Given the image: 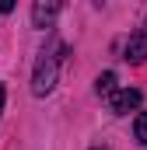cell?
I'll return each mask as SVG.
<instances>
[{
  "label": "cell",
  "mask_w": 147,
  "mask_h": 150,
  "mask_svg": "<svg viewBox=\"0 0 147 150\" xmlns=\"http://www.w3.org/2000/svg\"><path fill=\"white\" fill-rule=\"evenodd\" d=\"M126 59L130 63H144L147 59V21H144V28L126 42Z\"/></svg>",
  "instance_id": "277c9868"
},
{
  "label": "cell",
  "mask_w": 147,
  "mask_h": 150,
  "mask_svg": "<svg viewBox=\"0 0 147 150\" xmlns=\"http://www.w3.org/2000/svg\"><path fill=\"white\" fill-rule=\"evenodd\" d=\"M95 91H98V94H116V74H102L98 77V80H95Z\"/></svg>",
  "instance_id": "5b68a950"
},
{
  "label": "cell",
  "mask_w": 147,
  "mask_h": 150,
  "mask_svg": "<svg viewBox=\"0 0 147 150\" xmlns=\"http://www.w3.org/2000/svg\"><path fill=\"white\" fill-rule=\"evenodd\" d=\"M91 150H109V147H91Z\"/></svg>",
  "instance_id": "9c48e42d"
},
{
  "label": "cell",
  "mask_w": 147,
  "mask_h": 150,
  "mask_svg": "<svg viewBox=\"0 0 147 150\" xmlns=\"http://www.w3.org/2000/svg\"><path fill=\"white\" fill-rule=\"evenodd\" d=\"M14 4H18V0H0V11H4V14H11V11H14Z\"/></svg>",
  "instance_id": "52a82bcc"
},
{
  "label": "cell",
  "mask_w": 147,
  "mask_h": 150,
  "mask_svg": "<svg viewBox=\"0 0 147 150\" xmlns=\"http://www.w3.org/2000/svg\"><path fill=\"white\" fill-rule=\"evenodd\" d=\"M137 140L147 147V112H140V115H137Z\"/></svg>",
  "instance_id": "8992f818"
},
{
  "label": "cell",
  "mask_w": 147,
  "mask_h": 150,
  "mask_svg": "<svg viewBox=\"0 0 147 150\" xmlns=\"http://www.w3.org/2000/svg\"><path fill=\"white\" fill-rule=\"evenodd\" d=\"M60 52H67V45H56V52H42L35 63V74H32V94L46 98L53 87H56V70H60Z\"/></svg>",
  "instance_id": "6da1fadb"
},
{
  "label": "cell",
  "mask_w": 147,
  "mask_h": 150,
  "mask_svg": "<svg viewBox=\"0 0 147 150\" xmlns=\"http://www.w3.org/2000/svg\"><path fill=\"white\" fill-rule=\"evenodd\" d=\"M137 105H140V91H137V87H123V91H116V94H112V101H109V108H112L116 115L133 112Z\"/></svg>",
  "instance_id": "3957f363"
},
{
  "label": "cell",
  "mask_w": 147,
  "mask_h": 150,
  "mask_svg": "<svg viewBox=\"0 0 147 150\" xmlns=\"http://www.w3.org/2000/svg\"><path fill=\"white\" fill-rule=\"evenodd\" d=\"M60 4H63V0H35V7H32V25H35V28H49V25L56 21V14H60Z\"/></svg>",
  "instance_id": "7a4b0ae2"
},
{
  "label": "cell",
  "mask_w": 147,
  "mask_h": 150,
  "mask_svg": "<svg viewBox=\"0 0 147 150\" xmlns=\"http://www.w3.org/2000/svg\"><path fill=\"white\" fill-rule=\"evenodd\" d=\"M0 112H4V84H0Z\"/></svg>",
  "instance_id": "ba28073f"
}]
</instances>
